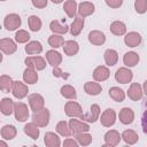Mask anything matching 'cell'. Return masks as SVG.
Here are the masks:
<instances>
[{
  "label": "cell",
  "instance_id": "cell-11",
  "mask_svg": "<svg viewBox=\"0 0 147 147\" xmlns=\"http://www.w3.org/2000/svg\"><path fill=\"white\" fill-rule=\"evenodd\" d=\"M99 115H100V108H99V106L98 105H92L90 111L87 114H85V115L83 114L79 118L83 119V121H87V122L94 123L99 118Z\"/></svg>",
  "mask_w": 147,
  "mask_h": 147
},
{
  "label": "cell",
  "instance_id": "cell-24",
  "mask_svg": "<svg viewBox=\"0 0 147 147\" xmlns=\"http://www.w3.org/2000/svg\"><path fill=\"white\" fill-rule=\"evenodd\" d=\"M84 90L87 94L90 95H98L101 91H102V87L100 84L98 83H94V82H87L84 86Z\"/></svg>",
  "mask_w": 147,
  "mask_h": 147
},
{
  "label": "cell",
  "instance_id": "cell-47",
  "mask_svg": "<svg viewBox=\"0 0 147 147\" xmlns=\"http://www.w3.org/2000/svg\"><path fill=\"white\" fill-rule=\"evenodd\" d=\"M32 5L37 8H45L47 6V0H32Z\"/></svg>",
  "mask_w": 147,
  "mask_h": 147
},
{
  "label": "cell",
  "instance_id": "cell-19",
  "mask_svg": "<svg viewBox=\"0 0 147 147\" xmlns=\"http://www.w3.org/2000/svg\"><path fill=\"white\" fill-rule=\"evenodd\" d=\"M83 26H84V17L77 16L74 20V22L71 23V25H70V33L72 36H78L80 33Z\"/></svg>",
  "mask_w": 147,
  "mask_h": 147
},
{
  "label": "cell",
  "instance_id": "cell-20",
  "mask_svg": "<svg viewBox=\"0 0 147 147\" xmlns=\"http://www.w3.org/2000/svg\"><path fill=\"white\" fill-rule=\"evenodd\" d=\"M124 41L129 47H136L141 42V36L137 32H130L124 38Z\"/></svg>",
  "mask_w": 147,
  "mask_h": 147
},
{
  "label": "cell",
  "instance_id": "cell-40",
  "mask_svg": "<svg viewBox=\"0 0 147 147\" xmlns=\"http://www.w3.org/2000/svg\"><path fill=\"white\" fill-rule=\"evenodd\" d=\"M29 26H30V30L31 31H39L40 28H41V21L38 16H30L29 17Z\"/></svg>",
  "mask_w": 147,
  "mask_h": 147
},
{
  "label": "cell",
  "instance_id": "cell-17",
  "mask_svg": "<svg viewBox=\"0 0 147 147\" xmlns=\"http://www.w3.org/2000/svg\"><path fill=\"white\" fill-rule=\"evenodd\" d=\"M127 95L130 99H132L133 101H137V100H140L141 96H142V91H141V87L138 83H133L130 88H129V92H127Z\"/></svg>",
  "mask_w": 147,
  "mask_h": 147
},
{
  "label": "cell",
  "instance_id": "cell-13",
  "mask_svg": "<svg viewBox=\"0 0 147 147\" xmlns=\"http://www.w3.org/2000/svg\"><path fill=\"white\" fill-rule=\"evenodd\" d=\"M119 133L115 130H110L105 134V146H116L119 142Z\"/></svg>",
  "mask_w": 147,
  "mask_h": 147
},
{
  "label": "cell",
  "instance_id": "cell-15",
  "mask_svg": "<svg viewBox=\"0 0 147 147\" xmlns=\"http://www.w3.org/2000/svg\"><path fill=\"white\" fill-rule=\"evenodd\" d=\"M0 111L6 116L10 115L14 111V102H13V100L9 99V98H3L0 101Z\"/></svg>",
  "mask_w": 147,
  "mask_h": 147
},
{
  "label": "cell",
  "instance_id": "cell-43",
  "mask_svg": "<svg viewBox=\"0 0 147 147\" xmlns=\"http://www.w3.org/2000/svg\"><path fill=\"white\" fill-rule=\"evenodd\" d=\"M15 39H16L17 42L23 44V42H26V41L30 39V34H29V32L25 31V30H18V31L16 32V34H15Z\"/></svg>",
  "mask_w": 147,
  "mask_h": 147
},
{
  "label": "cell",
  "instance_id": "cell-21",
  "mask_svg": "<svg viewBox=\"0 0 147 147\" xmlns=\"http://www.w3.org/2000/svg\"><path fill=\"white\" fill-rule=\"evenodd\" d=\"M93 11H94V5L91 2H82L78 6V13L80 17L90 16L91 14H93Z\"/></svg>",
  "mask_w": 147,
  "mask_h": 147
},
{
  "label": "cell",
  "instance_id": "cell-52",
  "mask_svg": "<svg viewBox=\"0 0 147 147\" xmlns=\"http://www.w3.org/2000/svg\"><path fill=\"white\" fill-rule=\"evenodd\" d=\"M0 1H5V0H0Z\"/></svg>",
  "mask_w": 147,
  "mask_h": 147
},
{
  "label": "cell",
  "instance_id": "cell-34",
  "mask_svg": "<svg viewBox=\"0 0 147 147\" xmlns=\"http://www.w3.org/2000/svg\"><path fill=\"white\" fill-rule=\"evenodd\" d=\"M1 136L6 140H10V139L15 138V136H16V129H15V126H13V125H5L1 129Z\"/></svg>",
  "mask_w": 147,
  "mask_h": 147
},
{
  "label": "cell",
  "instance_id": "cell-6",
  "mask_svg": "<svg viewBox=\"0 0 147 147\" xmlns=\"http://www.w3.org/2000/svg\"><path fill=\"white\" fill-rule=\"evenodd\" d=\"M25 64L28 68L42 70L46 67V61L40 56H29L25 59Z\"/></svg>",
  "mask_w": 147,
  "mask_h": 147
},
{
  "label": "cell",
  "instance_id": "cell-41",
  "mask_svg": "<svg viewBox=\"0 0 147 147\" xmlns=\"http://www.w3.org/2000/svg\"><path fill=\"white\" fill-rule=\"evenodd\" d=\"M63 42H64L63 38H62L61 36H59V34H53V36H51V37L48 38V44H49L52 47H54V48L61 47V46L63 45Z\"/></svg>",
  "mask_w": 147,
  "mask_h": 147
},
{
  "label": "cell",
  "instance_id": "cell-8",
  "mask_svg": "<svg viewBox=\"0 0 147 147\" xmlns=\"http://www.w3.org/2000/svg\"><path fill=\"white\" fill-rule=\"evenodd\" d=\"M115 119H116V114L113 109H106L102 115H101V124L106 127H109L111 125H114L115 123Z\"/></svg>",
  "mask_w": 147,
  "mask_h": 147
},
{
  "label": "cell",
  "instance_id": "cell-33",
  "mask_svg": "<svg viewBox=\"0 0 147 147\" xmlns=\"http://www.w3.org/2000/svg\"><path fill=\"white\" fill-rule=\"evenodd\" d=\"M109 96L116 102H122L125 98V94L123 90H121L119 87H111L109 90Z\"/></svg>",
  "mask_w": 147,
  "mask_h": 147
},
{
  "label": "cell",
  "instance_id": "cell-35",
  "mask_svg": "<svg viewBox=\"0 0 147 147\" xmlns=\"http://www.w3.org/2000/svg\"><path fill=\"white\" fill-rule=\"evenodd\" d=\"M63 9L64 11L67 13V15L69 17H74L75 14H76V9H77V3L75 0H68L64 2V6H63Z\"/></svg>",
  "mask_w": 147,
  "mask_h": 147
},
{
  "label": "cell",
  "instance_id": "cell-18",
  "mask_svg": "<svg viewBox=\"0 0 147 147\" xmlns=\"http://www.w3.org/2000/svg\"><path fill=\"white\" fill-rule=\"evenodd\" d=\"M133 118H134V114L131 108H123L119 111V121L123 124H131L133 122Z\"/></svg>",
  "mask_w": 147,
  "mask_h": 147
},
{
  "label": "cell",
  "instance_id": "cell-46",
  "mask_svg": "<svg viewBox=\"0 0 147 147\" xmlns=\"http://www.w3.org/2000/svg\"><path fill=\"white\" fill-rule=\"evenodd\" d=\"M106 3L110 8H119L123 3V0H106Z\"/></svg>",
  "mask_w": 147,
  "mask_h": 147
},
{
  "label": "cell",
  "instance_id": "cell-50",
  "mask_svg": "<svg viewBox=\"0 0 147 147\" xmlns=\"http://www.w3.org/2000/svg\"><path fill=\"white\" fill-rule=\"evenodd\" d=\"M0 146H5V147H6V146H7V144H6V142H3V141H0Z\"/></svg>",
  "mask_w": 147,
  "mask_h": 147
},
{
  "label": "cell",
  "instance_id": "cell-28",
  "mask_svg": "<svg viewBox=\"0 0 147 147\" xmlns=\"http://www.w3.org/2000/svg\"><path fill=\"white\" fill-rule=\"evenodd\" d=\"M110 31H111L114 34H116V36H122V34L125 33L126 26H125V24H124L123 22L115 21V22H113L111 25H110Z\"/></svg>",
  "mask_w": 147,
  "mask_h": 147
},
{
  "label": "cell",
  "instance_id": "cell-26",
  "mask_svg": "<svg viewBox=\"0 0 147 147\" xmlns=\"http://www.w3.org/2000/svg\"><path fill=\"white\" fill-rule=\"evenodd\" d=\"M23 79L28 84H34L38 80V75H37V72L33 69L26 68L24 70V74H23Z\"/></svg>",
  "mask_w": 147,
  "mask_h": 147
},
{
  "label": "cell",
  "instance_id": "cell-29",
  "mask_svg": "<svg viewBox=\"0 0 147 147\" xmlns=\"http://www.w3.org/2000/svg\"><path fill=\"white\" fill-rule=\"evenodd\" d=\"M42 51V46L39 41H30L26 46H25V52L30 55L33 54H39Z\"/></svg>",
  "mask_w": 147,
  "mask_h": 147
},
{
  "label": "cell",
  "instance_id": "cell-16",
  "mask_svg": "<svg viewBox=\"0 0 147 147\" xmlns=\"http://www.w3.org/2000/svg\"><path fill=\"white\" fill-rule=\"evenodd\" d=\"M108 77H109V70H108V68H106L103 65H100V67L95 68V70L93 72V78L96 82H103Z\"/></svg>",
  "mask_w": 147,
  "mask_h": 147
},
{
  "label": "cell",
  "instance_id": "cell-2",
  "mask_svg": "<svg viewBox=\"0 0 147 147\" xmlns=\"http://www.w3.org/2000/svg\"><path fill=\"white\" fill-rule=\"evenodd\" d=\"M69 129H70V133L74 137H76L79 133L87 132L90 130V125L86 124V123H83V122H80L78 119H70V122H69Z\"/></svg>",
  "mask_w": 147,
  "mask_h": 147
},
{
  "label": "cell",
  "instance_id": "cell-10",
  "mask_svg": "<svg viewBox=\"0 0 147 147\" xmlns=\"http://www.w3.org/2000/svg\"><path fill=\"white\" fill-rule=\"evenodd\" d=\"M115 78L118 83L126 84L132 79V72L126 68H119L115 74Z\"/></svg>",
  "mask_w": 147,
  "mask_h": 147
},
{
  "label": "cell",
  "instance_id": "cell-1",
  "mask_svg": "<svg viewBox=\"0 0 147 147\" xmlns=\"http://www.w3.org/2000/svg\"><path fill=\"white\" fill-rule=\"evenodd\" d=\"M32 122L40 127H44L48 124L49 122V111L46 108H42L38 111H34V114L32 115Z\"/></svg>",
  "mask_w": 147,
  "mask_h": 147
},
{
  "label": "cell",
  "instance_id": "cell-51",
  "mask_svg": "<svg viewBox=\"0 0 147 147\" xmlns=\"http://www.w3.org/2000/svg\"><path fill=\"white\" fill-rule=\"evenodd\" d=\"M2 61V55H1V53H0V62Z\"/></svg>",
  "mask_w": 147,
  "mask_h": 147
},
{
  "label": "cell",
  "instance_id": "cell-7",
  "mask_svg": "<svg viewBox=\"0 0 147 147\" xmlns=\"http://www.w3.org/2000/svg\"><path fill=\"white\" fill-rule=\"evenodd\" d=\"M11 92H13V94H14L15 98H17V99H23V98L28 94L29 90H28V86H26L25 84H23L22 82L16 80V82H13Z\"/></svg>",
  "mask_w": 147,
  "mask_h": 147
},
{
  "label": "cell",
  "instance_id": "cell-25",
  "mask_svg": "<svg viewBox=\"0 0 147 147\" xmlns=\"http://www.w3.org/2000/svg\"><path fill=\"white\" fill-rule=\"evenodd\" d=\"M45 145L48 147H59L60 146V138L53 133V132H47L45 134Z\"/></svg>",
  "mask_w": 147,
  "mask_h": 147
},
{
  "label": "cell",
  "instance_id": "cell-3",
  "mask_svg": "<svg viewBox=\"0 0 147 147\" xmlns=\"http://www.w3.org/2000/svg\"><path fill=\"white\" fill-rule=\"evenodd\" d=\"M64 110H65L67 116H69V117H80L83 115L82 107L76 101H68L65 103Z\"/></svg>",
  "mask_w": 147,
  "mask_h": 147
},
{
  "label": "cell",
  "instance_id": "cell-37",
  "mask_svg": "<svg viewBox=\"0 0 147 147\" xmlns=\"http://www.w3.org/2000/svg\"><path fill=\"white\" fill-rule=\"evenodd\" d=\"M11 85H13V80L9 76L3 75L0 77V90L2 92H6V93L9 92L11 90Z\"/></svg>",
  "mask_w": 147,
  "mask_h": 147
},
{
  "label": "cell",
  "instance_id": "cell-12",
  "mask_svg": "<svg viewBox=\"0 0 147 147\" xmlns=\"http://www.w3.org/2000/svg\"><path fill=\"white\" fill-rule=\"evenodd\" d=\"M16 48H17V46H16V44L11 39H9V38L0 39V49L3 53H6L8 55L13 54L14 52H16Z\"/></svg>",
  "mask_w": 147,
  "mask_h": 147
},
{
  "label": "cell",
  "instance_id": "cell-9",
  "mask_svg": "<svg viewBox=\"0 0 147 147\" xmlns=\"http://www.w3.org/2000/svg\"><path fill=\"white\" fill-rule=\"evenodd\" d=\"M29 103H30V107L33 111H38L40 109L44 108V98L40 95V94H31L29 96Z\"/></svg>",
  "mask_w": 147,
  "mask_h": 147
},
{
  "label": "cell",
  "instance_id": "cell-30",
  "mask_svg": "<svg viewBox=\"0 0 147 147\" xmlns=\"http://www.w3.org/2000/svg\"><path fill=\"white\" fill-rule=\"evenodd\" d=\"M118 60V55H117V52L114 51V49H107L105 52V61L107 63V65H115L116 62Z\"/></svg>",
  "mask_w": 147,
  "mask_h": 147
},
{
  "label": "cell",
  "instance_id": "cell-22",
  "mask_svg": "<svg viewBox=\"0 0 147 147\" xmlns=\"http://www.w3.org/2000/svg\"><path fill=\"white\" fill-rule=\"evenodd\" d=\"M62 46H63V51H64V53H65L68 56H72V55H75V54L78 52V49H79L78 44H77L76 41H74V40H68V41L63 42Z\"/></svg>",
  "mask_w": 147,
  "mask_h": 147
},
{
  "label": "cell",
  "instance_id": "cell-36",
  "mask_svg": "<svg viewBox=\"0 0 147 147\" xmlns=\"http://www.w3.org/2000/svg\"><path fill=\"white\" fill-rule=\"evenodd\" d=\"M61 94H62L64 98H67V99H72V100H75V99L77 98L76 90H75L72 86H70V85H63V86L61 87Z\"/></svg>",
  "mask_w": 147,
  "mask_h": 147
},
{
  "label": "cell",
  "instance_id": "cell-14",
  "mask_svg": "<svg viewBox=\"0 0 147 147\" xmlns=\"http://www.w3.org/2000/svg\"><path fill=\"white\" fill-rule=\"evenodd\" d=\"M88 40H90L91 44L99 46V45L105 44L106 37H105V34H103L101 31H96V30H95V31H91V32L88 33Z\"/></svg>",
  "mask_w": 147,
  "mask_h": 147
},
{
  "label": "cell",
  "instance_id": "cell-38",
  "mask_svg": "<svg viewBox=\"0 0 147 147\" xmlns=\"http://www.w3.org/2000/svg\"><path fill=\"white\" fill-rule=\"evenodd\" d=\"M49 28H51V30H52L53 32H55V33H61V34H63V33H67V32H68V26H67L65 24H64V25L60 24L59 21H52Z\"/></svg>",
  "mask_w": 147,
  "mask_h": 147
},
{
  "label": "cell",
  "instance_id": "cell-27",
  "mask_svg": "<svg viewBox=\"0 0 147 147\" xmlns=\"http://www.w3.org/2000/svg\"><path fill=\"white\" fill-rule=\"evenodd\" d=\"M122 138H123V140L126 144L132 145V144H136L138 141V138L139 137H138V134H137L136 131H133V130H125L122 133Z\"/></svg>",
  "mask_w": 147,
  "mask_h": 147
},
{
  "label": "cell",
  "instance_id": "cell-5",
  "mask_svg": "<svg viewBox=\"0 0 147 147\" xmlns=\"http://www.w3.org/2000/svg\"><path fill=\"white\" fill-rule=\"evenodd\" d=\"M3 24L8 31H14L21 25V17L17 14H9L6 16Z\"/></svg>",
  "mask_w": 147,
  "mask_h": 147
},
{
  "label": "cell",
  "instance_id": "cell-32",
  "mask_svg": "<svg viewBox=\"0 0 147 147\" xmlns=\"http://www.w3.org/2000/svg\"><path fill=\"white\" fill-rule=\"evenodd\" d=\"M24 132L30 137V138H32V139H38V137H39V129H38V126L32 122V123H29V124H26L25 126H24Z\"/></svg>",
  "mask_w": 147,
  "mask_h": 147
},
{
  "label": "cell",
  "instance_id": "cell-44",
  "mask_svg": "<svg viewBox=\"0 0 147 147\" xmlns=\"http://www.w3.org/2000/svg\"><path fill=\"white\" fill-rule=\"evenodd\" d=\"M134 7H136L137 13H139V14L145 13L147 9V0H136Z\"/></svg>",
  "mask_w": 147,
  "mask_h": 147
},
{
  "label": "cell",
  "instance_id": "cell-4",
  "mask_svg": "<svg viewBox=\"0 0 147 147\" xmlns=\"http://www.w3.org/2000/svg\"><path fill=\"white\" fill-rule=\"evenodd\" d=\"M14 113H15L16 119L20 121V122H24L29 117L28 106L25 103H23V102H17V103L14 105Z\"/></svg>",
  "mask_w": 147,
  "mask_h": 147
},
{
  "label": "cell",
  "instance_id": "cell-48",
  "mask_svg": "<svg viewBox=\"0 0 147 147\" xmlns=\"http://www.w3.org/2000/svg\"><path fill=\"white\" fill-rule=\"evenodd\" d=\"M77 145H78V142L75 141L74 139H67V140L63 142V146H64V147H69V146H70V147H76Z\"/></svg>",
  "mask_w": 147,
  "mask_h": 147
},
{
  "label": "cell",
  "instance_id": "cell-23",
  "mask_svg": "<svg viewBox=\"0 0 147 147\" xmlns=\"http://www.w3.org/2000/svg\"><path fill=\"white\" fill-rule=\"evenodd\" d=\"M46 59H47L48 63L53 67H57L62 61L61 54L59 52H55V51H48L46 53Z\"/></svg>",
  "mask_w": 147,
  "mask_h": 147
},
{
  "label": "cell",
  "instance_id": "cell-31",
  "mask_svg": "<svg viewBox=\"0 0 147 147\" xmlns=\"http://www.w3.org/2000/svg\"><path fill=\"white\" fill-rule=\"evenodd\" d=\"M123 61H124V64L127 65V67H133L136 65L138 62H139V56L137 53L134 52H129L124 55L123 57Z\"/></svg>",
  "mask_w": 147,
  "mask_h": 147
},
{
  "label": "cell",
  "instance_id": "cell-42",
  "mask_svg": "<svg viewBox=\"0 0 147 147\" xmlns=\"http://www.w3.org/2000/svg\"><path fill=\"white\" fill-rule=\"evenodd\" d=\"M76 139L78 141L79 145H83V146H87L91 144L92 141V136L86 133V132H83V133H79L76 136Z\"/></svg>",
  "mask_w": 147,
  "mask_h": 147
},
{
  "label": "cell",
  "instance_id": "cell-45",
  "mask_svg": "<svg viewBox=\"0 0 147 147\" xmlns=\"http://www.w3.org/2000/svg\"><path fill=\"white\" fill-rule=\"evenodd\" d=\"M53 75H54L55 77H61V78H64V79H67V78L69 77V75H68L67 72H63V71L59 68V65H57V67H54V69H53Z\"/></svg>",
  "mask_w": 147,
  "mask_h": 147
},
{
  "label": "cell",
  "instance_id": "cell-49",
  "mask_svg": "<svg viewBox=\"0 0 147 147\" xmlns=\"http://www.w3.org/2000/svg\"><path fill=\"white\" fill-rule=\"evenodd\" d=\"M52 1H53L54 3H61V2L63 1V0H52Z\"/></svg>",
  "mask_w": 147,
  "mask_h": 147
},
{
  "label": "cell",
  "instance_id": "cell-39",
  "mask_svg": "<svg viewBox=\"0 0 147 147\" xmlns=\"http://www.w3.org/2000/svg\"><path fill=\"white\" fill-rule=\"evenodd\" d=\"M56 131H57L61 136H63V137H70V136H71L70 129H69L67 122H64V121H61V122L57 123V125H56Z\"/></svg>",
  "mask_w": 147,
  "mask_h": 147
}]
</instances>
